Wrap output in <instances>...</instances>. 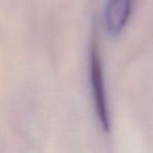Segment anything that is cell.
I'll list each match as a JSON object with an SVG mask.
<instances>
[{"label":"cell","mask_w":153,"mask_h":153,"mask_svg":"<svg viewBox=\"0 0 153 153\" xmlns=\"http://www.w3.org/2000/svg\"><path fill=\"white\" fill-rule=\"evenodd\" d=\"M134 0H107L104 22L108 34L117 37L126 28L133 12Z\"/></svg>","instance_id":"cell-2"},{"label":"cell","mask_w":153,"mask_h":153,"mask_svg":"<svg viewBox=\"0 0 153 153\" xmlns=\"http://www.w3.org/2000/svg\"><path fill=\"white\" fill-rule=\"evenodd\" d=\"M89 79L91 96L94 100V110L98 115L99 122L105 132L110 131V110L107 98L106 83H105L104 69L102 57L100 53L98 38L92 35L89 44Z\"/></svg>","instance_id":"cell-1"}]
</instances>
